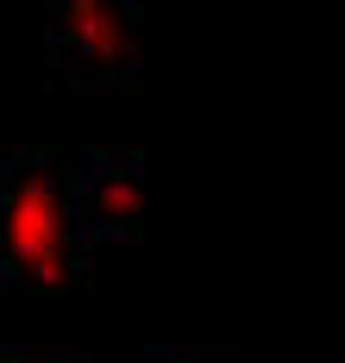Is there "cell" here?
I'll return each mask as SVG.
<instances>
[{
    "instance_id": "cell-1",
    "label": "cell",
    "mask_w": 345,
    "mask_h": 363,
    "mask_svg": "<svg viewBox=\"0 0 345 363\" xmlns=\"http://www.w3.org/2000/svg\"><path fill=\"white\" fill-rule=\"evenodd\" d=\"M94 245L70 201L63 150H19L0 163V276L26 289H70L88 276Z\"/></svg>"
},
{
    "instance_id": "cell-2",
    "label": "cell",
    "mask_w": 345,
    "mask_h": 363,
    "mask_svg": "<svg viewBox=\"0 0 345 363\" xmlns=\"http://www.w3.org/2000/svg\"><path fill=\"white\" fill-rule=\"evenodd\" d=\"M145 44V0H50V69L70 82H119Z\"/></svg>"
},
{
    "instance_id": "cell-3",
    "label": "cell",
    "mask_w": 345,
    "mask_h": 363,
    "mask_svg": "<svg viewBox=\"0 0 345 363\" xmlns=\"http://www.w3.org/2000/svg\"><path fill=\"white\" fill-rule=\"evenodd\" d=\"M70 201L94 251L119 245L145 213V163L132 150H82L70 157Z\"/></svg>"
},
{
    "instance_id": "cell-4",
    "label": "cell",
    "mask_w": 345,
    "mask_h": 363,
    "mask_svg": "<svg viewBox=\"0 0 345 363\" xmlns=\"http://www.w3.org/2000/svg\"><path fill=\"white\" fill-rule=\"evenodd\" d=\"M0 363H44V357H0Z\"/></svg>"
},
{
    "instance_id": "cell-5",
    "label": "cell",
    "mask_w": 345,
    "mask_h": 363,
    "mask_svg": "<svg viewBox=\"0 0 345 363\" xmlns=\"http://www.w3.org/2000/svg\"><path fill=\"white\" fill-rule=\"evenodd\" d=\"M151 363H189V357H151Z\"/></svg>"
}]
</instances>
